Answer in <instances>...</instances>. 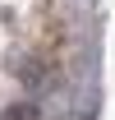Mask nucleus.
I'll list each match as a JSON object with an SVG mask.
<instances>
[]
</instances>
